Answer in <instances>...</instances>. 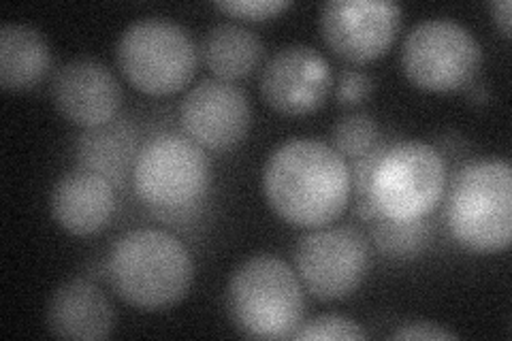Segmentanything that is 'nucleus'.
<instances>
[{
  "mask_svg": "<svg viewBox=\"0 0 512 341\" xmlns=\"http://www.w3.org/2000/svg\"><path fill=\"white\" fill-rule=\"evenodd\" d=\"M52 67L50 45L39 30L24 24L0 28V86L24 92L39 86Z\"/></svg>",
  "mask_w": 512,
  "mask_h": 341,
  "instance_id": "17",
  "label": "nucleus"
},
{
  "mask_svg": "<svg viewBox=\"0 0 512 341\" xmlns=\"http://www.w3.org/2000/svg\"><path fill=\"white\" fill-rule=\"evenodd\" d=\"M444 190L442 154L421 141H399L380 158L367 199L382 218L421 220L440 205Z\"/></svg>",
  "mask_w": 512,
  "mask_h": 341,
  "instance_id": "5",
  "label": "nucleus"
},
{
  "mask_svg": "<svg viewBox=\"0 0 512 341\" xmlns=\"http://www.w3.org/2000/svg\"><path fill=\"white\" fill-rule=\"evenodd\" d=\"M448 231L463 248L502 252L512 239V171L506 160L463 167L448 194Z\"/></svg>",
  "mask_w": 512,
  "mask_h": 341,
  "instance_id": "4",
  "label": "nucleus"
},
{
  "mask_svg": "<svg viewBox=\"0 0 512 341\" xmlns=\"http://www.w3.org/2000/svg\"><path fill=\"white\" fill-rule=\"evenodd\" d=\"M333 150L342 158H359L365 156L378 145V126L367 113H348L333 126L331 133Z\"/></svg>",
  "mask_w": 512,
  "mask_h": 341,
  "instance_id": "20",
  "label": "nucleus"
},
{
  "mask_svg": "<svg viewBox=\"0 0 512 341\" xmlns=\"http://www.w3.org/2000/svg\"><path fill=\"white\" fill-rule=\"evenodd\" d=\"M227 314L244 337L293 339L306 314L297 273L278 256L250 258L231 275Z\"/></svg>",
  "mask_w": 512,
  "mask_h": 341,
  "instance_id": "3",
  "label": "nucleus"
},
{
  "mask_svg": "<svg viewBox=\"0 0 512 341\" xmlns=\"http://www.w3.org/2000/svg\"><path fill=\"white\" fill-rule=\"evenodd\" d=\"M333 86L325 56L308 45H291L271 58L261 75L265 103L284 116H308L323 107Z\"/></svg>",
  "mask_w": 512,
  "mask_h": 341,
  "instance_id": "12",
  "label": "nucleus"
},
{
  "mask_svg": "<svg viewBox=\"0 0 512 341\" xmlns=\"http://www.w3.org/2000/svg\"><path fill=\"white\" fill-rule=\"evenodd\" d=\"M393 339H421V341H455L457 335L442 329L440 324L434 322H408L402 324L393 335Z\"/></svg>",
  "mask_w": 512,
  "mask_h": 341,
  "instance_id": "24",
  "label": "nucleus"
},
{
  "mask_svg": "<svg viewBox=\"0 0 512 341\" xmlns=\"http://www.w3.org/2000/svg\"><path fill=\"white\" fill-rule=\"evenodd\" d=\"M52 99L64 118L86 131L116 120L122 88L103 62L75 58L54 75Z\"/></svg>",
  "mask_w": 512,
  "mask_h": 341,
  "instance_id": "13",
  "label": "nucleus"
},
{
  "mask_svg": "<svg viewBox=\"0 0 512 341\" xmlns=\"http://www.w3.org/2000/svg\"><path fill=\"white\" fill-rule=\"evenodd\" d=\"M293 339L297 341H312V339H342V341H355V339H367V333L359 327L357 322H352L342 316H320L303 324L295 331Z\"/></svg>",
  "mask_w": 512,
  "mask_h": 341,
  "instance_id": "21",
  "label": "nucleus"
},
{
  "mask_svg": "<svg viewBox=\"0 0 512 341\" xmlns=\"http://www.w3.org/2000/svg\"><path fill=\"white\" fill-rule=\"evenodd\" d=\"M137 131L128 120H111L86 128L75 145L79 169L92 171L114 188H124L137 162Z\"/></svg>",
  "mask_w": 512,
  "mask_h": 341,
  "instance_id": "16",
  "label": "nucleus"
},
{
  "mask_svg": "<svg viewBox=\"0 0 512 341\" xmlns=\"http://www.w3.org/2000/svg\"><path fill=\"white\" fill-rule=\"evenodd\" d=\"M50 203L60 229L77 237H88L103 231L114 216L116 188L101 175L77 169L60 177Z\"/></svg>",
  "mask_w": 512,
  "mask_h": 341,
  "instance_id": "14",
  "label": "nucleus"
},
{
  "mask_svg": "<svg viewBox=\"0 0 512 341\" xmlns=\"http://www.w3.org/2000/svg\"><path fill=\"white\" fill-rule=\"evenodd\" d=\"M250 103L244 90L220 79H203L180 105L184 133L203 150L227 152L250 131Z\"/></svg>",
  "mask_w": 512,
  "mask_h": 341,
  "instance_id": "11",
  "label": "nucleus"
},
{
  "mask_svg": "<svg viewBox=\"0 0 512 341\" xmlns=\"http://www.w3.org/2000/svg\"><path fill=\"white\" fill-rule=\"evenodd\" d=\"M265 197L276 214L299 229H323L350 201L346 160L323 141L293 139L269 156Z\"/></svg>",
  "mask_w": 512,
  "mask_h": 341,
  "instance_id": "1",
  "label": "nucleus"
},
{
  "mask_svg": "<svg viewBox=\"0 0 512 341\" xmlns=\"http://www.w3.org/2000/svg\"><path fill=\"white\" fill-rule=\"evenodd\" d=\"M370 267L365 237L352 226L314 229L295 248V273L312 297L340 301L357 292Z\"/></svg>",
  "mask_w": 512,
  "mask_h": 341,
  "instance_id": "9",
  "label": "nucleus"
},
{
  "mask_svg": "<svg viewBox=\"0 0 512 341\" xmlns=\"http://www.w3.org/2000/svg\"><path fill=\"white\" fill-rule=\"evenodd\" d=\"M122 75L143 94L167 96L184 90L197 71V47L188 32L169 20L150 18L128 26L116 47Z\"/></svg>",
  "mask_w": 512,
  "mask_h": 341,
  "instance_id": "6",
  "label": "nucleus"
},
{
  "mask_svg": "<svg viewBox=\"0 0 512 341\" xmlns=\"http://www.w3.org/2000/svg\"><path fill=\"white\" fill-rule=\"evenodd\" d=\"M212 184V162L199 143L163 133L137 154L133 186L137 197L156 211L195 207Z\"/></svg>",
  "mask_w": 512,
  "mask_h": 341,
  "instance_id": "7",
  "label": "nucleus"
},
{
  "mask_svg": "<svg viewBox=\"0 0 512 341\" xmlns=\"http://www.w3.org/2000/svg\"><path fill=\"white\" fill-rule=\"evenodd\" d=\"M374 90V81L365 71L359 69H344L338 86H335V101L342 107L361 105Z\"/></svg>",
  "mask_w": 512,
  "mask_h": 341,
  "instance_id": "23",
  "label": "nucleus"
},
{
  "mask_svg": "<svg viewBox=\"0 0 512 341\" xmlns=\"http://www.w3.org/2000/svg\"><path fill=\"white\" fill-rule=\"evenodd\" d=\"M105 273L122 301L141 312H160L188 295L195 263L173 235L139 229L114 243Z\"/></svg>",
  "mask_w": 512,
  "mask_h": 341,
  "instance_id": "2",
  "label": "nucleus"
},
{
  "mask_svg": "<svg viewBox=\"0 0 512 341\" xmlns=\"http://www.w3.org/2000/svg\"><path fill=\"white\" fill-rule=\"evenodd\" d=\"M431 226L427 218L421 220H391L374 218L370 222V237L382 256L391 261H412L429 243Z\"/></svg>",
  "mask_w": 512,
  "mask_h": 341,
  "instance_id": "19",
  "label": "nucleus"
},
{
  "mask_svg": "<svg viewBox=\"0 0 512 341\" xmlns=\"http://www.w3.org/2000/svg\"><path fill=\"white\" fill-rule=\"evenodd\" d=\"M263 41L252 30L224 22L207 32L201 54L203 62L220 81H237L248 77L263 60Z\"/></svg>",
  "mask_w": 512,
  "mask_h": 341,
  "instance_id": "18",
  "label": "nucleus"
},
{
  "mask_svg": "<svg viewBox=\"0 0 512 341\" xmlns=\"http://www.w3.org/2000/svg\"><path fill=\"white\" fill-rule=\"evenodd\" d=\"M491 15H493V22L500 26L502 35L506 39H510V24H512V5L510 0H495V3L489 5Z\"/></svg>",
  "mask_w": 512,
  "mask_h": 341,
  "instance_id": "25",
  "label": "nucleus"
},
{
  "mask_svg": "<svg viewBox=\"0 0 512 341\" xmlns=\"http://www.w3.org/2000/svg\"><path fill=\"white\" fill-rule=\"evenodd\" d=\"M291 7L288 0H231V3H216V9L250 22H265L284 9Z\"/></svg>",
  "mask_w": 512,
  "mask_h": 341,
  "instance_id": "22",
  "label": "nucleus"
},
{
  "mask_svg": "<svg viewBox=\"0 0 512 341\" xmlns=\"http://www.w3.org/2000/svg\"><path fill=\"white\" fill-rule=\"evenodd\" d=\"M47 329L60 339H107L114 331V307L90 280L64 282L47 305Z\"/></svg>",
  "mask_w": 512,
  "mask_h": 341,
  "instance_id": "15",
  "label": "nucleus"
},
{
  "mask_svg": "<svg viewBox=\"0 0 512 341\" xmlns=\"http://www.w3.org/2000/svg\"><path fill=\"white\" fill-rule=\"evenodd\" d=\"M320 35L329 50L348 62L380 58L402 26V7L387 0H331L320 7Z\"/></svg>",
  "mask_w": 512,
  "mask_h": 341,
  "instance_id": "10",
  "label": "nucleus"
},
{
  "mask_svg": "<svg viewBox=\"0 0 512 341\" xmlns=\"http://www.w3.org/2000/svg\"><path fill=\"white\" fill-rule=\"evenodd\" d=\"M483 52L472 32L453 20L416 24L402 45V67L416 88L455 92L470 86Z\"/></svg>",
  "mask_w": 512,
  "mask_h": 341,
  "instance_id": "8",
  "label": "nucleus"
}]
</instances>
